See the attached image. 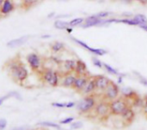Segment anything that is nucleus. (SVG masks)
<instances>
[{
  "label": "nucleus",
  "instance_id": "f257e3e1",
  "mask_svg": "<svg viewBox=\"0 0 147 130\" xmlns=\"http://www.w3.org/2000/svg\"><path fill=\"white\" fill-rule=\"evenodd\" d=\"M8 71L10 75L11 78L19 82L22 83L25 81L28 77V69L25 67V65L21 62L19 59L13 58L10 60L8 63Z\"/></svg>",
  "mask_w": 147,
  "mask_h": 130
},
{
  "label": "nucleus",
  "instance_id": "f03ea898",
  "mask_svg": "<svg viewBox=\"0 0 147 130\" xmlns=\"http://www.w3.org/2000/svg\"><path fill=\"white\" fill-rule=\"evenodd\" d=\"M96 105V99L95 96L90 94L84 97L80 101H78V103L77 104V110L82 114H86L91 111L92 110H94Z\"/></svg>",
  "mask_w": 147,
  "mask_h": 130
},
{
  "label": "nucleus",
  "instance_id": "7ed1b4c3",
  "mask_svg": "<svg viewBox=\"0 0 147 130\" xmlns=\"http://www.w3.org/2000/svg\"><path fill=\"white\" fill-rule=\"evenodd\" d=\"M129 107L127 99L126 98H117L115 100L109 101V108L111 115L121 116L122 112Z\"/></svg>",
  "mask_w": 147,
  "mask_h": 130
},
{
  "label": "nucleus",
  "instance_id": "20e7f679",
  "mask_svg": "<svg viewBox=\"0 0 147 130\" xmlns=\"http://www.w3.org/2000/svg\"><path fill=\"white\" fill-rule=\"evenodd\" d=\"M43 81L53 87H56L59 84V73L53 69H47L42 75Z\"/></svg>",
  "mask_w": 147,
  "mask_h": 130
},
{
  "label": "nucleus",
  "instance_id": "39448f33",
  "mask_svg": "<svg viewBox=\"0 0 147 130\" xmlns=\"http://www.w3.org/2000/svg\"><path fill=\"white\" fill-rule=\"evenodd\" d=\"M26 61L29 66V68L33 71H37L40 69L42 65L41 57L36 52H30L26 56Z\"/></svg>",
  "mask_w": 147,
  "mask_h": 130
},
{
  "label": "nucleus",
  "instance_id": "423d86ee",
  "mask_svg": "<svg viewBox=\"0 0 147 130\" xmlns=\"http://www.w3.org/2000/svg\"><path fill=\"white\" fill-rule=\"evenodd\" d=\"M120 95V87L114 81H110L107 88L103 91V97L109 101L116 99Z\"/></svg>",
  "mask_w": 147,
  "mask_h": 130
},
{
  "label": "nucleus",
  "instance_id": "0eeeda50",
  "mask_svg": "<svg viewBox=\"0 0 147 130\" xmlns=\"http://www.w3.org/2000/svg\"><path fill=\"white\" fill-rule=\"evenodd\" d=\"M95 112L96 116L100 118H106L109 115H110V108H109V102L102 101L96 105Z\"/></svg>",
  "mask_w": 147,
  "mask_h": 130
},
{
  "label": "nucleus",
  "instance_id": "6e6552de",
  "mask_svg": "<svg viewBox=\"0 0 147 130\" xmlns=\"http://www.w3.org/2000/svg\"><path fill=\"white\" fill-rule=\"evenodd\" d=\"M104 23H106V20L99 18L96 15H90V16H88L85 18V21L83 23L82 27L87 28V27H95V26H99V25H102Z\"/></svg>",
  "mask_w": 147,
  "mask_h": 130
},
{
  "label": "nucleus",
  "instance_id": "1a4fd4ad",
  "mask_svg": "<svg viewBox=\"0 0 147 130\" xmlns=\"http://www.w3.org/2000/svg\"><path fill=\"white\" fill-rule=\"evenodd\" d=\"M94 80L96 82V89L102 92H103L107 88V87L111 81V80H109L105 75H96L94 76Z\"/></svg>",
  "mask_w": 147,
  "mask_h": 130
},
{
  "label": "nucleus",
  "instance_id": "9d476101",
  "mask_svg": "<svg viewBox=\"0 0 147 130\" xmlns=\"http://www.w3.org/2000/svg\"><path fill=\"white\" fill-rule=\"evenodd\" d=\"M90 75H84V76H77L74 85H73V89H75L77 92L78 93H82V91L84 90V88L85 87L89 79H90Z\"/></svg>",
  "mask_w": 147,
  "mask_h": 130
},
{
  "label": "nucleus",
  "instance_id": "9b49d317",
  "mask_svg": "<svg viewBox=\"0 0 147 130\" xmlns=\"http://www.w3.org/2000/svg\"><path fill=\"white\" fill-rule=\"evenodd\" d=\"M15 8L16 5L12 0H4L0 7V14L3 15H7L12 13L15 10Z\"/></svg>",
  "mask_w": 147,
  "mask_h": 130
},
{
  "label": "nucleus",
  "instance_id": "f8f14e48",
  "mask_svg": "<svg viewBox=\"0 0 147 130\" xmlns=\"http://www.w3.org/2000/svg\"><path fill=\"white\" fill-rule=\"evenodd\" d=\"M74 74L77 76H84V75H89V71L87 69L86 63L82 61L81 59L77 60V64L75 68Z\"/></svg>",
  "mask_w": 147,
  "mask_h": 130
},
{
  "label": "nucleus",
  "instance_id": "ddd939ff",
  "mask_svg": "<svg viewBox=\"0 0 147 130\" xmlns=\"http://www.w3.org/2000/svg\"><path fill=\"white\" fill-rule=\"evenodd\" d=\"M123 122L127 125V124H130L134 122V117H135V112L129 106L128 108H127L123 112L122 114L121 115Z\"/></svg>",
  "mask_w": 147,
  "mask_h": 130
},
{
  "label": "nucleus",
  "instance_id": "4468645a",
  "mask_svg": "<svg viewBox=\"0 0 147 130\" xmlns=\"http://www.w3.org/2000/svg\"><path fill=\"white\" fill-rule=\"evenodd\" d=\"M28 38H29L28 35H25V36H22L20 38L11 39L6 44V45L9 48H16V47H19V46H22L28 40Z\"/></svg>",
  "mask_w": 147,
  "mask_h": 130
},
{
  "label": "nucleus",
  "instance_id": "2eb2a0df",
  "mask_svg": "<svg viewBox=\"0 0 147 130\" xmlns=\"http://www.w3.org/2000/svg\"><path fill=\"white\" fill-rule=\"evenodd\" d=\"M76 77H77L76 75H72L71 73H67L62 78L61 86L64 87H73Z\"/></svg>",
  "mask_w": 147,
  "mask_h": 130
},
{
  "label": "nucleus",
  "instance_id": "dca6fc26",
  "mask_svg": "<svg viewBox=\"0 0 147 130\" xmlns=\"http://www.w3.org/2000/svg\"><path fill=\"white\" fill-rule=\"evenodd\" d=\"M96 90V82L94 80V77H90L85 87L84 88V90L82 91V93L86 95H90L95 93V91Z\"/></svg>",
  "mask_w": 147,
  "mask_h": 130
},
{
  "label": "nucleus",
  "instance_id": "f3484780",
  "mask_svg": "<svg viewBox=\"0 0 147 130\" xmlns=\"http://www.w3.org/2000/svg\"><path fill=\"white\" fill-rule=\"evenodd\" d=\"M63 69L67 72V73H72L75 71V68H76V64H77V61L74 59H66L62 61L61 63Z\"/></svg>",
  "mask_w": 147,
  "mask_h": 130
},
{
  "label": "nucleus",
  "instance_id": "a211bd4d",
  "mask_svg": "<svg viewBox=\"0 0 147 130\" xmlns=\"http://www.w3.org/2000/svg\"><path fill=\"white\" fill-rule=\"evenodd\" d=\"M49 48H50L51 52H53V54H57V53L63 51L65 49V45L60 41H54L50 44Z\"/></svg>",
  "mask_w": 147,
  "mask_h": 130
},
{
  "label": "nucleus",
  "instance_id": "6ab92c4d",
  "mask_svg": "<svg viewBox=\"0 0 147 130\" xmlns=\"http://www.w3.org/2000/svg\"><path fill=\"white\" fill-rule=\"evenodd\" d=\"M53 26L55 28L59 29V30H65L68 27H70L69 22L65 21H61V20H57L54 21Z\"/></svg>",
  "mask_w": 147,
  "mask_h": 130
},
{
  "label": "nucleus",
  "instance_id": "aec40b11",
  "mask_svg": "<svg viewBox=\"0 0 147 130\" xmlns=\"http://www.w3.org/2000/svg\"><path fill=\"white\" fill-rule=\"evenodd\" d=\"M40 0H22V6L24 9H28L37 4Z\"/></svg>",
  "mask_w": 147,
  "mask_h": 130
},
{
  "label": "nucleus",
  "instance_id": "412c9836",
  "mask_svg": "<svg viewBox=\"0 0 147 130\" xmlns=\"http://www.w3.org/2000/svg\"><path fill=\"white\" fill-rule=\"evenodd\" d=\"M85 21V18L84 17H77V18H74L72 19L71 21H69V25L70 27H77V26H80L82 25Z\"/></svg>",
  "mask_w": 147,
  "mask_h": 130
},
{
  "label": "nucleus",
  "instance_id": "4be33fe9",
  "mask_svg": "<svg viewBox=\"0 0 147 130\" xmlns=\"http://www.w3.org/2000/svg\"><path fill=\"white\" fill-rule=\"evenodd\" d=\"M121 93L124 96V98H126V99H131L136 95L135 93L133 90H131L130 88H123L121 90Z\"/></svg>",
  "mask_w": 147,
  "mask_h": 130
},
{
  "label": "nucleus",
  "instance_id": "5701e85b",
  "mask_svg": "<svg viewBox=\"0 0 147 130\" xmlns=\"http://www.w3.org/2000/svg\"><path fill=\"white\" fill-rule=\"evenodd\" d=\"M91 53L95 54V55H97V56H103L105 54L108 53V51L106 50H103V49H98V48H90L89 50Z\"/></svg>",
  "mask_w": 147,
  "mask_h": 130
},
{
  "label": "nucleus",
  "instance_id": "b1692460",
  "mask_svg": "<svg viewBox=\"0 0 147 130\" xmlns=\"http://www.w3.org/2000/svg\"><path fill=\"white\" fill-rule=\"evenodd\" d=\"M38 125H40V126H45V127H50V128H54V129H60V126L57 123H51V122H40V123H38Z\"/></svg>",
  "mask_w": 147,
  "mask_h": 130
},
{
  "label": "nucleus",
  "instance_id": "393cba45",
  "mask_svg": "<svg viewBox=\"0 0 147 130\" xmlns=\"http://www.w3.org/2000/svg\"><path fill=\"white\" fill-rule=\"evenodd\" d=\"M134 18L139 22V25L141 23H147V17L143 14H138V15H134Z\"/></svg>",
  "mask_w": 147,
  "mask_h": 130
},
{
  "label": "nucleus",
  "instance_id": "a878e982",
  "mask_svg": "<svg viewBox=\"0 0 147 130\" xmlns=\"http://www.w3.org/2000/svg\"><path fill=\"white\" fill-rule=\"evenodd\" d=\"M103 66H104V69L109 73V74H112V75H119L120 74L118 73V71L116 69H115L112 66L109 65L108 63H103Z\"/></svg>",
  "mask_w": 147,
  "mask_h": 130
},
{
  "label": "nucleus",
  "instance_id": "bb28decb",
  "mask_svg": "<svg viewBox=\"0 0 147 130\" xmlns=\"http://www.w3.org/2000/svg\"><path fill=\"white\" fill-rule=\"evenodd\" d=\"M75 43H77L78 45H79L80 46H82L83 48H84V49H86V50H90V46H89L86 43H84V42H83L82 40H79V39H76V38H73V37H71V38Z\"/></svg>",
  "mask_w": 147,
  "mask_h": 130
},
{
  "label": "nucleus",
  "instance_id": "cd10ccee",
  "mask_svg": "<svg viewBox=\"0 0 147 130\" xmlns=\"http://www.w3.org/2000/svg\"><path fill=\"white\" fill-rule=\"evenodd\" d=\"M111 15H113L112 12H109V11H101L99 13L96 14V15L101 18V19H105V18H108L109 16H110Z\"/></svg>",
  "mask_w": 147,
  "mask_h": 130
},
{
  "label": "nucleus",
  "instance_id": "c85d7f7f",
  "mask_svg": "<svg viewBox=\"0 0 147 130\" xmlns=\"http://www.w3.org/2000/svg\"><path fill=\"white\" fill-rule=\"evenodd\" d=\"M83 126H84V123L82 122H75L71 124V128L72 129H79L83 128Z\"/></svg>",
  "mask_w": 147,
  "mask_h": 130
},
{
  "label": "nucleus",
  "instance_id": "c756f323",
  "mask_svg": "<svg viewBox=\"0 0 147 130\" xmlns=\"http://www.w3.org/2000/svg\"><path fill=\"white\" fill-rule=\"evenodd\" d=\"M92 63H93V64L96 66V67H97V68H102V66H103V63L99 60V59H97V58H96V57H93L92 58Z\"/></svg>",
  "mask_w": 147,
  "mask_h": 130
},
{
  "label": "nucleus",
  "instance_id": "7c9ffc66",
  "mask_svg": "<svg viewBox=\"0 0 147 130\" xmlns=\"http://www.w3.org/2000/svg\"><path fill=\"white\" fill-rule=\"evenodd\" d=\"M74 120L73 117H68V118H65L62 121H60V124H68V123H71V122Z\"/></svg>",
  "mask_w": 147,
  "mask_h": 130
},
{
  "label": "nucleus",
  "instance_id": "2f4dec72",
  "mask_svg": "<svg viewBox=\"0 0 147 130\" xmlns=\"http://www.w3.org/2000/svg\"><path fill=\"white\" fill-rule=\"evenodd\" d=\"M7 126V121L5 119H0V130H3Z\"/></svg>",
  "mask_w": 147,
  "mask_h": 130
},
{
  "label": "nucleus",
  "instance_id": "473e14b6",
  "mask_svg": "<svg viewBox=\"0 0 147 130\" xmlns=\"http://www.w3.org/2000/svg\"><path fill=\"white\" fill-rule=\"evenodd\" d=\"M11 97V94H10V93H7L6 95H4V96H3L2 98H0V105H2V104L6 100V99H8L9 98H10Z\"/></svg>",
  "mask_w": 147,
  "mask_h": 130
},
{
  "label": "nucleus",
  "instance_id": "72a5a7b5",
  "mask_svg": "<svg viewBox=\"0 0 147 130\" xmlns=\"http://www.w3.org/2000/svg\"><path fill=\"white\" fill-rule=\"evenodd\" d=\"M65 105L66 104H63V103H53L52 104L53 106L58 107V108H64V107H65Z\"/></svg>",
  "mask_w": 147,
  "mask_h": 130
},
{
  "label": "nucleus",
  "instance_id": "f704fd0d",
  "mask_svg": "<svg viewBox=\"0 0 147 130\" xmlns=\"http://www.w3.org/2000/svg\"><path fill=\"white\" fill-rule=\"evenodd\" d=\"M139 27H140L141 29H143L144 31L147 32V23H141V24L139 25Z\"/></svg>",
  "mask_w": 147,
  "mask_h": 130
},
{
  "label": "nucleus",
  "instance_id": "c9c22d12",
  "mask_svg": "<svg viewBox=\"0 0 147 130\" xmlns=\"http://www.w3.org/2000/svg\"><path fill=\"white\" fill-rule=\"evenodd\" d=\"M75 106V103L74 102H69L65 105V107L66 108H71V107H74Z\"/></svg>",
  "mask_w": 147,
  "mask_h": 130
},
{
  "label": "nucleus",
  "instance_id": "e433bc0d",
  "mask_svg": "<svg viewBox=\"0 0 147 130\" xmlns=\"http://www.w3.org/2000/svg\"><path fill=\"white\" fill-rule=\"evenodd\" d=\"M140 83H141V84H143L144 86H146L147 87V80L146 79H140Z\"/></svg>",
  "mask_w": 147,
  "mask_h": 130
},
{
  "label": "nucleus",
  "instance_id": "4c0bfd02",
  "mask_svg": "<svg viewBox=\"0 0 147 130\" xmlns=\"http://www.w3.org/2000/svg\"><path fill=\"white\" fill-rule=\"evenodd\" d=\"M41 39H49V38H51V35L50 34H44V35H41V37H40Z\"/></svg>",
  "mask_w": 147,
  "mask_h": 130
},
{
  "label": "nucleus",
  "instance_id": "58836bf2",
  "mask_svg": "<svg viewBox=\"0 0 147 130\" xmlns=\"http://www.w3.org/2000/svg\"><path fill=\"white\" fill-rule=\"evenodd\" d=\"M65 30L67 31V33H71V32L73 31V29H72V27H68Z\"/></svg>",
  "mask_w": 147,
  "mask_h": 130
},
{
  "label": "nucleus",
  "instance_id": "ea45409f",
  "mask_svg": "<svg viewBox=\"0 0 147 130\" xmlns=\"http://www.w3.org/2000/svg\"><path fill=\"white\" fill-rule=\"evenodd\" d=\"M136 1H138L139 3H140L142 4H146L147 3V0H136Z\"/></svg>",
  "mask_w": 147,
  "mask_h": 130
},
{
  "label": "nucleus",
  "instance_id": "a19ab883",
  "mask_svg": "<svg viewBox=\"0 0 147 130\" xmlns=\"http://www.w3.org/2000/svg\"><path fill=\"white\" fill-rule=\"evenodd\" d=\"M119 1H122V2H125V3H132L134 0H119Z\"/></svg>",
  "mask_w": 147,
  "mask_h": 130
},
{
  "label": "nucleus",
  "instance_id": "79ce46f5",
  "mask_svg": "<svg viewBox=\"0 0 147 130\" xmlns=\"http://www.w3.org/2000/svg\"><path fill=\"white\" fill-rule=\"evenodd\" d=\"M118 82H119L120 84H121V83L122 82V78H121V77H119V80H118Z\"/></svg>",
  "mask_w": 147,
  "mask_h": 130
},
{
  "label": "nucleus",
  "instance_id": "37998d69",
  "mask_svg": "<svg viewBox=\"0 0 147 130\" xmlns=\"http://www.w3.org/2000/svg\"><path fill=\"white\" fill-rule=\"evenodd\" d=\"M55 15V13H54V12H53L52 14H50V15H48V17L50 18V17H52V16H53V15Z\"/></svg>",
  "mask_w": 147,
  "mask_h": 130
},
{
  "label": "nucleus",
  "instance_id": "c03bdc74",
  "mask_svg": "<svg viewBox=\"0 0 147 130\" xmlns=\"http://www.w3.org/2000/svg\"><path fill=\"white\" fill-rule=\"evenodd\" d=\"M3 1H4V0H0V7H1V5L3 4Z\"/></svg>",
  "mask_w": 147,
  "mask_h": 130
},
{
  "label": "nucleus",
  "instance_id": "a18cd8bd",
  "mask_svg": "<svg viewBox=\"0 0 147 130\" xmlns=\"http://www.w3.org/2000/svg\"><path fill=\"white\" fill-rule=\"evenodd\" d=\"M59 1H67V0H59Z\"/></svg>",
  "mask_w": 147,
  "mask_h": 130
},
{
  "label": "nucleus",
  "instance_id": "49530a36",
  "mask_svg": "<svg viewBox=\"0 0 147 130\" xmlns=\"http://www.w3.org/2000/svg\"><path fill=\"white\" fill-rule=\"evenodd\" d=\"M21 1H22V0H21Z\"/></svg>",
  "mask_w": 147,
  "mask_h": 130
}]
</instances>
